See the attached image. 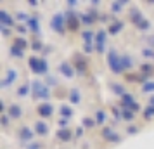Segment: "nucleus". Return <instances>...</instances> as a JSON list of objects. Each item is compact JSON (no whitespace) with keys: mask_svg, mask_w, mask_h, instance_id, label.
<instances>
[{"mask_svg":"<svg viewBox=\"0 0 154 149\" xmlns=\"http://www.w3.org/2000/svg\"><path fill=\"white\" fill-rule=\"evenodd\" d=\"M29 68H31V70H33V73H36V75L47 73V61H45V59L29 57Z\"/></svg>","mask_w":154,"mask_h":149,"instance_id":"1","label":"nucleus"},{"mask_svg":"<svg viewBox=\"0 0 154 149\" xmlns=\"http://www.w3.org/2000/svg\"><path fill=\"white\" fill-rule=\"evenodd\" d=\"M107 61H109V68H111L114 73H119V71L123 70V66H121V57H118V54H116V50L114 49L109 50Z\"/></svg>","mask_w":154,"mask_h":149,"instance_id":"2","label":"nucleus"},{"mask_svg":"<svg viewBox=\"0 0 154 149\" xmlns=\"http://www.w3.org/2000/svg\"><path fill=\"white\" fill-rule=\"evenodd\" d=\"M33 88H35V97H43V99H49V88L45 85H42L40 82H35L33 83Z\"/></svg>","mask_w":154,"mask_h":149,"instance_id":"3","label":"nucleus"},{"mask_svg":"<svg viewBox=\"0 0 154 149\" xmlns=\"http://www.w3.org/2000/svg\"><path fill=\"white\" fill-rule=\"evenodd\" d=\"M63 16L61 14H57V16H54V19H52V28L56 29L57 33H63L64 31V24H63Z\"/></svg>","mask_w":154,"mask_h":149,"instance_id":"4","label":"nucleus"},{"mask_svg":"<svg viewBox=\"0 0 154 149\" xmlns=\"http://www.w3.org/2000/svg\"><path fill=\"white\" fill-rule=\"evenodd\" d=\"M102 135H104L107 141H111V142H119V135L112 130V128H104L102 130Z\"/></svg>","mask_w":154,"mask_h":149,"instance_id":"5","label":"nucleus"},{"mask_svg":"<svg viewBox=\"0 0 154 149\" xmlns=\"http://www.w3.org/2000/svg\"><path fill=\"white\" fill-rule=\"evenodd\" d=\"M38 114H40V116H43V118L50 116V114H52V106H50V104H47V102L40 104V106H38Z\"/></svg>","mask_w":154,"mask_h":149,"instance_id":"6","label":"nucleus"},{"mask_svg":"<svg viewBox=\"0 0 154 149\" xmlns=\"http://www.w3.org/2000/svg\"><path fill=\"white\" fill-rule=\"evenodd\" d=\"M95 47H97V50L99 52H102L104 50V43H106V33L104 31H99L97 33V36H95Z\"/></svg>","mask_w":154,"mask_h":149,"instance_id":"7","label":"nucleus"},{"mask_svg":"<svg viewBox=\"0 0 154 149\" xmlns=\"http://www.w3.org/2000/svg\"><path fill=\"white\" fill-rule=\"evenodd\" d=\"M59 70H61V73H63L66 78H73L75 76V71H73V68L68 63H61V68Z\"/></svg>","mask_w":154,"mask_h":149,"instance_id":"8","label":"nucleus"},{"mask_svg":"<svg viewBox=\"0 0 154 149\" xmlns=\"http://www.w3.org/2000/svg\"><path fill=\"white\" fill-rule=\"evenodd\" d=\"M9 114L14 118V120H17V118H21V114H23V109L19 104H12V106L9 107Z\"/></svg>","mask_w":154,"mask_h":149,"instance_id":"9","label":"nucleus"},{"mask_svg":"<svg viewBox=\"0 0 154 149\" xmlns=\"http://www.w3.org/2000/svg\"><path fill=\"white\" fill-rule=\"evenodd\" d=\"M57 139L63 141V142H68L71 139V130L69 128H63V130H59V132H57Z\"/></svg>","mask_w":154,"mask_h":149,"instance_id":"10","label":"nucleus"},{"mask_svg":"<svg viewBox=\"0 0 154 149\" xmlns=\"http://www.w3.org/2000/svg\"><path fill=\"white\" fill-rule=\"evenodd\" d=\"M35 130H36V134L38 135H47L49 134V127H47L45 123H42V121H36Z\"/></svg>","mask_w":154,"mask_h":149,"instance_id":"11","label":"nucleus"},{"mask_svg":"<svg viewBox=\"0 0 154 149\" xmlns=\"http://www.w3.org/2000/svg\"><path fill=\"white\" fill-rule=\"evenodd\" d=\"M16 78H17V73H16L14 70H9V75H7V78H5L4 82H2V87H7L9 83H11V82H14Z\"/></svg>","mask_w":154,"mask_h":149,"instance_id":"12","label":"nucleus"},{"mask_svg":"<svg viewBox=\"0 0 154 149\" xmlns=\"http://www.w3.org/2000/svg\"><path fill=\"white\" fill-rule=\"evenodd\" d=\"M69 101L73 104H78V102H80V92H78V88L69 90Z\"/></svg>","mask_w":154,"mask_h":149,"instance_id":"13","label":"nucleus"},{"mask_svg":"<svg viewBox=\"0 0 154 149\" xmlns=\"http://www.w3.org/2000/svg\"><path fill=\"white\" fill-rule=\"evenodd\" d=\"M19 135H21V139H24V141H26V139L29 141L33 134H31V130H29L28 127H23V128H21V134H19Z\"/></svg>","mask_w":154,"mask_h":149,"instance_id":"14","label":"nucleus"},{"mask_svg":"<svg viewBox=\"0 0 154 149\" xmlns=\"http://www.w3.org/2000/svg\"><path fill=\"white\" fill-rule=\"evenodd\" d=\"M121 28H123V23H121V21L114 23V24H112L111 28H109V33H111V35H116V33H118V31H119Z\"/></svg>","mask_w":154,"mask_h":149,"instance_id":"15","label":"nucleus"},{"mask_svg":"<svg viewBox=\"0 0 154 149\" xmlns=\"http://www.w3.org/2000/svg\"><path fill=\"white\" fill-rule=\"evenodd\" d=\"M130 16H132V21L137 23V24L142 21V19H140V12L137 11V9H132V11H130Z\"/></svg>","mask_w":154,"mask_h":149,"instance_id":"16","label":"nucleus"},{"mask_svg":"<svg viewBox=\"0 0 154 149\" xmlns=\"http://www.w3.org/2000/svg\"><path fill=\"white\" fill-rule=\"evenodd\" d=\"M0 17H2V24H14L12 19L9 17V14L5 12V11H2V12H0Z\"/></svg>","mask_w":154,"mask_h":149,"instance_id":"17","label":"nucleus"},{"mask_svg":"<svg viewBox=\"0 0 154 149\" xmlns=\"http://www.w3.org/2000/svg\"><path fill=\"white\" fill-rule=\"evenodd\" d=\"M61 114H63L66 120H69V116L73 114V111H71V107H68V106H61Z\"/></svg>","mask_w":154,"mask_h":149,"instance_id":"18","label":"nucleus"},{"mask_svg":"<svg viewBox=\"0 0 154 149\" xmlns=\"http://www.w3.org/2000/svg\"><path fill=\"white\" fill-rule=\"evenodd\" d=\"M106 121V113L104 111H97L95 113V123H104Z\"/></svg>","mask_w":154,"mask_h":149,"instance_id":"19","label":"nucleus"},{"mask_svg":"<svg viewBox=\"0 0 154 149\" xmlns=\"http://www.w3.org/2000/svg\"><path fill=\"white\" fill-rule=\"evenodd\" d=\"M28 24L31 26V29H33V31H38V21H36V17H29Z\"/></svg>","mask_w":154,"mask_h":149,"instance_id":"20","label":"nucleus"},{"mask_svg":"<svg viewBox=\"0 0 154 149\" xmlns=\"http://www.w3.org/2000/svg\"><path fill=\"white\" fill-rule=\"evenodd\" d=\"M132 59H130V57L126 56V57H121V66H123V68H132Z\"/></svg>","mask_w":154,"mask_h":149,"instance_id":"21","label":"nucleus"},{"mask_svg":"<svg viewBox=\"0 0 154 149\" xmlns=\"http://www.w3.org/2000/svg\"><path fill=\"white\" fill-rule=\"evenodd\" d=\"M152 116H154V107L149 106V107L146 109V113H144V118H146V120H151Z\"/></svg>","mask_w":154,"mask_h":149,"instance_id":"22","label":"nucleus"},{"mask_svg":"<svg viewBox=\"0 0 154 149\" xmlns=\"http://www.w3.org/2000/svg\"><path fill=\"white\" fill-rule=\"evenodd\" d=\"M11 54H12V56H16V57H23V50L17 49L16 45H12V47H11Z\"/></svg>","mask_w":154,"mask_h":149,"instance_id":"23","label":"nucleus"},{"mask_svg":"<svg viewBox=\"0 0 154 149\" xmlns=\"http://www.w3.org/2000/svg\"><path fill=\"white\" fill-rule=\"evenodd\" d=\"M68 26H69L71 31H75V29L78 28V21L75 19V17H69V21H68Z\"/></svg>","mask_w":154,"mask_h":149,"instance_id":"24","label":"nucleus"},{"mask_svg":"<svg viewBox=\"0 0 154 149\" xmlns=\"http://www.w3.org/2000/svg\"><path fill=\"white\" fill-rule=\"evenodd\" d=\"M28 92H29V85L26 83V85H23L21 88H19V92H17V95H21V97H24V95H26Z\"/></svg>","mask_w":154,"mask_h":149,"instance_id":"25","label":"nucleus"},{"mask_svg":"<svg viewBox=\"0 0 154 149\" xmlns=\"http://www.w3.org/2000/svg\"><path fill=\"white\" fill-rule=\"evenodd\" d=\"M14 45L17 47V49H19V47H21V49H24V47H28V43L24 42V40H21V38H16V40H14Z\"/></svg>","mask_w":154,"mask_h":149,"instance_id":"26","label":"nucleus"},{"mask_svg":"<svg viewBox=\"0 0 154 149\" xmlns=\"http://www.w3.org/2000/svg\"><path fill=\"white\" fill-rule=\"evenodd\" d=\"M121 5H125V2H114L112 4V12H119L121 11Z\"/></svg>","mask_w":154,"mask_h":149,"instance_id":"27","label":"nucleus"},{"mask_svg":"<svg viewBox=\"0 0 154 149\" xmlns=\"http://www.w3.org/2000/svg\"><path fill=\"white\" fill-rule=\"evenodd\" d=\"M111 88H114V92H116V94H121V95H125V94H123V87L118 85V83H111Z\"/></svg>","mask_w":154,"mask_h":149,"instance_id":"28","label":"nucleus"},{"mask_svg":"<svg viewBox=\"0 0 154 149\" xmlns=\"http://www.w3.org/2000/svg\"><path fill=\"white\" fill-rule=\"evenodd\" d=\"M82 36H83L85 42H87V45H90V40H92V33H90V31H83V35H82Z\"/></svg>","mask_w":154,"mask_h":149,"instance_id":"29","label":"nucleus"},{"mask_svg":"<svg viewBox=\"0 0 154 149\" xmlns=\"http://www.w3.org/2000/svg\"><path fill=\"white\" fill-rule=\"evenodd\" d=\"M82 21L85 23V24H92V23H94V17H90V16H82Z\"/></svg>","mask_w":154,"mask_h":149,"instance_id":"30","label":"nucleus"},{"mask_svg":"<svg viewBox=\"0 0 154 149\" xmlns=\"http://www.w3.org/2000/svg\"><path fill=\"white\" fill-rule=\"evenodd\" d=\"M123 118H125V120H133V113H130V111H128V109H125V111H123Z\"/></svg>","mask_w":154,"mask_h":149,"instance_id":"31","label":"nucleus"},{"mask_svg":"<svg viewBox=\"0 0 154 149\" xmlns=\"http://www.w3.org/2000/svg\"><path fill=\"white\" fill-rule=\"evenodd\" d=\"M151 90H154V82H151V83H146V85H144V92H151Z\"/></svg>","mask_w":154,"mask_h":149,"instance_id":"32","label":"nucleus"},{"mask_svg":"<svg viewBox=\"0 0 154 149\" xmlns=\"http://www.w3.org/2000/svg\"><path fill=\"white\" fill-rule=\"evenodd\" d=\"M139 28L140 29H147V28H149V23H147L146 19H142V21L139 23Z\"/></svg>","mask_w":154,"mask_h":149,"instance_id":"33","label":"nucleus"},{"mask_svg":"<svg viewBox=\"0 0 154 149\" xmlns=\"http://www.w3.org/2000/svg\"><path fill=\"white\" fill-rule=\"evenodd\" d=\"M83 125H85V127H92V125H94V121L88 120V118H85V120H83Z\"/></svg>","mask_w":154,"mask_h":149,"instance_id":"34","label":"nucleus"},{"mask_svg":"<svg viewBox=\"0 0 154 149\" xmlns=\"http://www.w3.org/2000/svg\"><path fill=\"white\" fill-rule=\"evenodd\" d=\"M40 49H42V43H40V42L33 43V50H40Z\"/></svg>","mask_w":154,"mask_h":149,"instance_id":"35","label":"nucleus"},{"mask_svg":"<svg viewBox=\"0 0 154 149\" xmlns=\"http://www.w3.org/2000/svg\"><path fill=\"white\" fill-rule=\"evenodd\" d=\"M9 123V116H5V114H4V118H2V125H4V127H5V125H7Z\"/></svg>","mask_w":154,"mask_h":149,"instance_id":"36","label":"nucleus"},{"mask_svg":"<svg viewBox=\"0 0 154 149\" xmlns=\"http://www.w3.org/2000/svg\"><path fill=\"white\" fill-rule=\"evenodd\" d=\"M135 132H137V128H135V127H130V128H128V134H135Z\"/></svg>","mask_w":154,"mask_h":149,"instance_id":"37","label":"nucleus"},{"mask_svg":"<svg viewBox=\"0 0 154 149\" xmlns=\"http://www.w3.org/2000/svg\"><path fill=\"white\" fill-rule=\"evenodd\" d=\"M29 149H38V144H31V147Z\"/></svg>","mask_w":154,"mask_h":149,"instance_id":"38","label":"nucleus"},{"mask_svg":"<svg viewBox=\"0 0 154 149\" xmlns=\"http://www.w3.org/2000/svg\"><path fill=\"white\" fill-rule=\"evenodd\" d=\"M149 102H151V106L154 107V95H152V97H151V101H149Z\"/></svg>","mask_w":154,"mask_h":149,"instance_id":"39","label":"nucleus"}]
</instances>
